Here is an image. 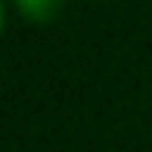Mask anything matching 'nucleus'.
<instances>
[{
  "label": "nucleus",
  "mask_w": 152,
  "mask_h": 152,
  "mask_svg": "<svg viewBox=\"0 0 152 152\" xmlns=\"http://www.w3.org/2000/svg\"><path fill=\"white\" fill-rule=\"evenodd\" d=\"M16 6L22 10V16H28L31 22H50L62 10V0H16Z\"/></svg>",
  "instance_id": "nucleus-1"
},
{
  "label": "nucleus",
  "mask_w": 152,
  "mask_h": 152,
  "mask_svg": "<svg viewBox=\"0 0 152 152\" xmlns=\"http://www.w3.org/2000/svg\"><path fill=\"white\" fill-rule=\"evenodd\" d=\"M0 28H3V3H0Z\"/></svg>",
  "instance_id": "nucleus-2"
}]
</instances>
